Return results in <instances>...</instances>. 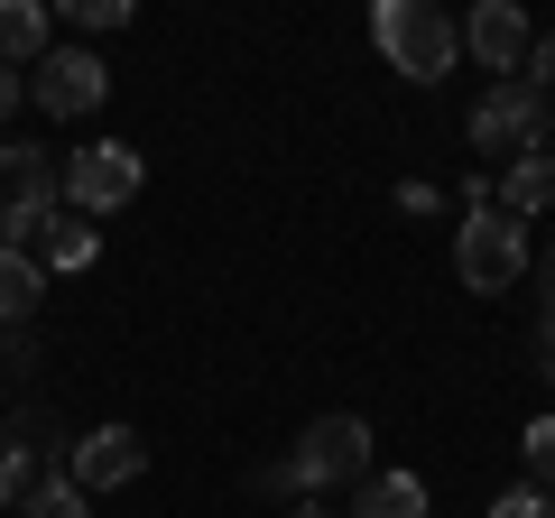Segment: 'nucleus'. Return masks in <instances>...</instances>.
Masks as SVG:
<instances>
[{"mask_svg": "<svg viewBox=\"0 0 555 518\" xmlns=\"http://www.w3.org/2000/svg\"><path fill=\"white\" fill-rule=\"evenodd\" d=\"M361 472H371V426L352 407H334L297 436V454H278L259 472V491H334V481H361Z\"/></svg>", "mask_w": 555, "mask_h": 518, "instance_id": "1", "label": "nucleus"}, {"mask_svg": "<svg viewBox=\"0 0 555 518\" xmlns=\"http://www.w3.org/2000/svg\"><path fill=\"white\" fill-rule=\"evenodd\" d=\"M454 279L473 297H509L528 279V222L500 213V204H463V232H454Z\"/></svg>", "mask_w": 555, "mask_h": 518, "instance_id": "2", "label": "nucleus"}, {"mask_svg": "<svg viewBox=\"0 0 555 518\" xmlns=\"http://www.w3.org/2000/svg\"><path fill=\"white\" fill-rule=\"evenodd\" d=\"M371 38H379V56H389L398 75H416V83L454 75V56H463V28L444 20L436 0H379V10H371Z\"/></svg>", "mask_w": 555, "mask_h": 518, "instance_id": "3", "label": "nucleus"}, {"mask_svg": "<svg viewBox=\"0 0 555 518\" xmlns=\"http://www.w3.org/2000/svg\"><path fill=\"white\" fill-rule=\"evenodd\" d=\"M139 185H149V167H139L130 140H93V148H75V158H65V204H75L83 222H93V213H120Z\"/></svg>", "mask_w": 555, "mask_h": 518, "instance_id": "4", "label": "nucleus"}, {"mask_svg": "<svg viewBox=\"0 0 555 518\" xmlns=\"http://www.w3.org/2000/svg\"><path fill=\"white\" fill-rule=\"evenodd\" d=\"M473 148L481 158H528V148H546V93L537 83H491L473 102Z\"/></svg>", "mask_w": 555, "mask_h": 518, "instance_id": "5", "label": "nucleus"}, {"mask_svg": "<svg viewBox=\"0 0 555 518\" xmlns=\"http://www.w3.org/2000/svg\"><path fill=\"white\" fill-rule=\"evenodd\" d=\"M102 93H112V75H102L93 47H47V56L28 65V102H38L47 120H83V112H102Z\"/></svg>", "mask_w": 555, "mask_h": 518, "instance_id": "6", "label": "nucleus"}, {"mask_svg": "<svg viewBox=\"0 0 555 518\" xmlns=\"http://www.w3.org/2000/svg\"><path fill=\"white\" fill-rule=\"evenodd\" d=\"M65 472H75V491H130L139 472H149V444L130 436V426H93V436H75V454H65Z\"/></svg>", "mask_w": 555, "mask_h": 518, "instance_id": "7", "label": "nucleus"}, {"mask_svg": "<svg viewBox=\"0 0 555 518\" xmlns=\"http://www.w3.org/2000/svg\"><path fill=\"white\" fill-rule=\"evenodd\" d=\"M528 47H537V28H528V10H518V0H481L473 20H463V56H481L500 83H518Z\"/></svg>", "mask_w": 555, "mask_h": 518, "instance_id": "8", "label": "nucleus"}, {"mask_svg": "<svg viewBox=\"0 0 555 518\" xmlns=\"http://www.w3.org/2000/svg\"><path fill=\"white\" fill-rule=\"evenodd\" d=\"M56 148H28V140H10L0 148V222H38V213H56Z\"/></svg>", "mask_w": 555, "mask_h": 518, "instance_id": "9", "label": "nucleus"}, {"mask_svg": "<svg viewBox=\"0 0 555 518\" xmlns=\"http://www.w3.org/2000/svg\"><path fill=\"white\" fill-rule=\"evenodd\" d=\"M93 250H102V232L65 204V213H38V232H28V259H38L47 279H65V269H93Z\"/></svg>", "mask_w": 555, "mask_h": 518, "instance_id": "10", "label": "nucleus"}, {"mask_svg": "<svg viewBox=\"0 0 555 518\" xmlns=\"http://www.w3.org/2000/svg\"><path fill=\"white\" fill-rule=\"evenodd\" d=\"M491 204H500V213H546V204H555V148L509 158V177H491Z\"/></svg>", "mask_w": 555, "mask_h": 518, "instance_id": "11", "label": "nucleus"}, {"mask_svg": "<svg viewBox=\"0 0 555 518\" xmlns=\"http://www.w3.org/2000/svg\"><path fill=\"white\" fill-rule=\"evenodd\" d=\"M38 417H0V509H20L28 481H38Z\"/></svg>", "mask_w": 555, "mask_h": 518, "instance_id": "12", "label": "nucleus"}, {"mask_svg": "<svg viewBox=\"0 0 555 518\" xmlns=\"http://www.w3.org/2000/svg\"><path fill=\"white\" fill-rule=\"evenodd\" d=\"M436 500H426V481L416 472H361L352 491V518H426Z\"/></svg>", "mask_w": 555, "mask_h": 518, "instance_id": "13", "label": "nucleus"}, {"mask_svg": "<svg viewBox=\"0 0 555 518\" xmlns=\"http://www.w3.org/2000/svg\"><path fill=\"white\" fill-rule=\"evenodd\" d=\"M38 56H47V10H38V0H0V65H20V75H28Z\"/></svg>", "mask_w": 555, "mask_h": 518, "instance_id": "14", "label": "nucleus"}, {"mask_svg": "<svg viewBox=\"0 0 555 518\" xmlns=\"http://www.w3.org/2000/svg\"><path fill=\"white\" fill-rule=\"evenodd\" d=\"M38 297H47V269L28 250H0V324H28Z\"/></svg>", "mask_w": 555, "mask_h": 518, "instance_id": "15", "label": "nucleus"}, {"mask_svg": "<svg viewBox=\"0 0 555 518\" xmlns=\"http://www.w3.org/2000/svg\"><path fill=\"white\" fill-rule=\"evenodd\" d=\"M20 518H93V500L75 491V472H38L20 500Z\"/></svg>", "mask_w": 555, "mask_h": 518, "instance_id": "16", "label": "nucleus"}, {"mask_svg": "<svg viewBox=\"0 0 555 518\" xmlns=\"http://www.w3.org/2000/svg\"><path fill=\"white\" fill-rule=\"evenodd\" d=\"M518 454H528V491L555 500V417H537L528 436H518Z\"/></svg>", "mask_w": 555, "mask_h": 518, "instance_id": "17", "label": "nucleus"}, {"mask_svg": "<svg viewBox=\"0 0 555 518\" xmlns=\"http://www.w3.org/2000/svg\"><path fill=\"white\" fill-rule=\"evenodd\" d=\"M491 518H555V500L518 481V491H500V500H491Z\"/></svg>", "mask_w": 555, "mask_h": 518, "instance_id": "18", "label": "nucleus"}, {"mask_svg": "<svg viewBox=\"0 0 555 518\" xmlns=\"http://www.w3.org/2000/svg\"><path fill=\"white\" fill-rule=\"evenodd\" d=\"M38 361V324H0V371H28Z\"/></svg>", "mask_w": 555, "mask_h": 518, "instance_id": "19", "label": "nucleus"}, {"mask_svg": "<svg viewBox=\"0 0 555 518\" xmlns=\"http://www.w3.org/2000/svg\"><path fill=\"white\" fill-rule=\"evenodd\" d=\"M518 83H537V93H555V38L528 47V65H518Z\"/></svg>", "mask_w": 555, "mask_h": 518, "instance_id": "20", "label": "nucleus"}, {"mask_svg": "<svg viewBox=\"0 0 555 518\" xmlns=\"http://www.w3.org/2000/svg\"><path fill=\"white\" fill-rule=\"evenodd\" d=\"M65 10H75L83 28H120V20H130V0H65Z\"/></svg>", "mask_w": 555, "mask_h": 518, "instance_id": "21", "label": "nucleus"}, {"mask_svg": "<svg viewBox=\"0 0 555 518\" xmlns=\"http://www.w3.org/2000/svg\"><path fill=\"white\" fill-rule=\"evenodd\" d=\"M398 204H408V213H436L444 185H436V177H408V185H398Z\"/></svg>", "mask_w": 555, "mask_h": 518, "instance_id": "22", "label": "nucleus"}, {"mask_svg": "<svg viewBox=\"0 0 555 518\" xmlns=\"http://www.w3.org/2000/svg\"><path fill=\"white\" fill-rule=\"evenodd\" d=\"M20 102H28V75H20V65H0V120L20 112Z\"/></svg>", "mask_w": 555, "mask_h": 518, "instance_id": "23", "label": "nucleus"}, {"mask_svg": "<svg viewBox=\"0 0 555 518\" xmlns=\"http://www.w3.org/2000/svg\"><path fill=\"white\" fill-rule=\"evenodd\" d=\"M537 297H546V334H555V250H537Z\"/></svg>", "mask_w": 555, "mask_h": 518, "instance_id": "24", "label": "nucleus"}, {"mask_svg": "<svg viewBox=\"0 0 555 518\" xmlns=\"http://www.w3.org/2000/svg\"><path fill=\"white\" fill-rule=\"evenodd\" d=\"M537 371L555 379V334H546V324H537Z\"/></svg>", "mask_w": 555, "mask_h": 518, "instance_id": "25", "label": "nucleus"}, {"mask_svg": "<svg viewBox=\"0 0 555 518\" xmlns=\"http://www.w3.org/2000/svg\"><path fill=\"white\" fill-rule=\"evenodd\" d=\"M297 518H343V509H324V500H306V509H297Z\"/></svg>", "mask_w": 555, "mask_h": 518, "instance_id": "26", "label": "nucleus"}, {"mask_svg": "<svg viewBox=\"0 0 555 518\" xmlns=\"http://www.w3.org/2000/svg\"><path fill=\"white\" fill-rule=\"evenodd\" d=\"M546 148H555V102H546Z\"/></svg>", "mask_w": 555, "mask_h": 518, "instance_id": "27", "label": "nucleus"}, {"mask_svg": "<svg viewBox=\"0 0 555 518\" xmlns=\"http://www.w3.org/2000/svg\"><path fill=\"white\" fill-rule=\"evenodd\" d=\"M0 518H10V509H0Z\"/></svg>", "mask_w": 555, "mask_h": 518, "instance_id": "28", "label": "nucleus"}]
</instances>
